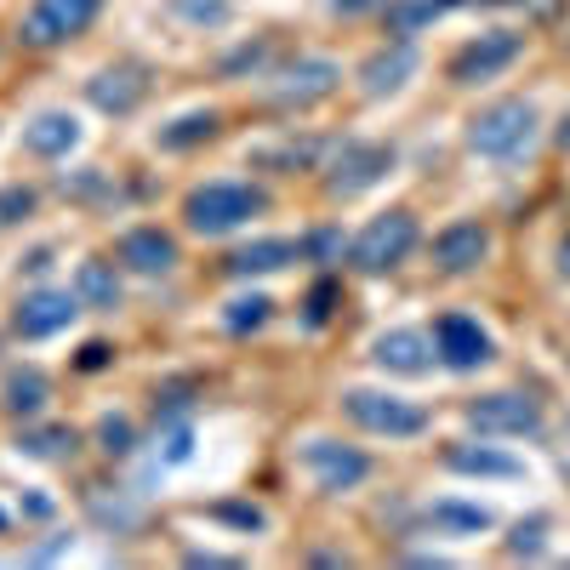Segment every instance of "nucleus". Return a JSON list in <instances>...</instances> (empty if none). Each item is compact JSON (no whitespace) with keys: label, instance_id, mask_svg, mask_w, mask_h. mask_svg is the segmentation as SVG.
<instances>
[{"label":"nucleus","instance_id":"1","mask_svg":"<svg viewBox=\"0 0 570 570\" xmlns=\"http://www.w3.org/2000/svg\"><path fill=\"white\" fill-rule=\"evenodd\" d=\"M257 212H268V195H263V188H252V183H206V188H195V195L183 200L188 228L206 234V240L246 228Z\"/></svg>","mask_w":570,"mask_h":570},{"label":"nucleus","instance_id":"2","mask_svg":"<svg viewBox=\"0 0 570 570\" xmlns=\"http://www.w3.org/2000/svg\"><path fill=\"white\" fill-rule=\"evenodd\" d=\"M531 137H537V109L525 98H502L468 120V149L485 160H519L531 149Z\"/></svg>","mask_w":570,"mask_h":570},{"label":"nucleus","instance_id":"3","mask_svg":"<svg viewBox=\"0 0 570 570\" xmlns=\"http://www.w3.org/2000/svg\"><path fill=\"white\" fill-rule=\"evenodd\" d=\"M411 246H416V217L411 212H383V217H371V228L348 246V263L360 274H389L411 257Z\"/></svg>","mask_w":570,"mask_h":570},{"label":"nucleus","instance_id":"4","mask_svg":"<svg viewBox=\"0 0 570 570\" xmlns=\"http://www.w3.org/2000/svg\"><path fill=\"white\" fill-rule=\"evenodd\" d=\"M98 7L104 0H35V7L23 12V23H18V35H23V46H35V52H52V46L86 35L91 18H98Z\"/></svg>","mask_w":570,"mask_h":570},{"label":"nucleus","instance_id":"5","mask_svg":"<svg viewBox=\"0 0 570 570\" xmlns=\"http://www.w3.org/2000/svg\"><path fill=\"white\" fill-rule=\"evenodd\" d=\"M343 411H348L360 428H371V434H389V440H411V434H422V428H428V411H422V405L394 400V394H376V389L343 394Z\"/></svg>","mask_w":570,"mask_h":570},{"label":"nucleus","instance_id":"6","mask_svg":"<svg viewBox=\"0 0 570 570\" xmlns=\"http://www.w3.org/2000/svg\"><path fill=\"white\" fill-rule=\"evenodd\" d=\"M337 80H343V69L331 63V58H297L292 69H279V75L263 86V98L279 104V109H308V104L331 98V91H337Z\"/></svg>","mask_w":570,"mask_h":570},{"label":"nucleus","instance_id":"7","mask_svg":"<svg viewBox=\"0 0 570 570\" xmlns=\"http://www.w3.org/2000/svg\"><path fill=\"white\" fill-rule=\"evenodd\" d=\"M303 468L314 473V485L320 491H354L365 473H371V456L365 451H354V445H343V440H308L303 445Z\"/></svg>","mask_w":570,"mask_h":570},{"label":"nucleus","instance_id":"8","mask_svg":"<svg viewBox=\"0 0 570 570\" xmlns=\"http://www.w3.org/2000/svg\"><path fill=\"white\" fill-rule=\"evenodd\" d=\"M394 166V149H389V142H343V149H337V160H331L325 171V188H331V195H360V188H371L376 177H383Z\"/></svg>","mask_w":570,"mask_h":570},{"label":"nucleus","instance_id":"9","mask_svg":"<svg viewBox=\"0 0 570 570\" xmlns=\"http://www.w3.org/2000/svg\"><path fill=\"white\" fill-rule=\"evenodd\" d=\"M468 422L480 428V434H508V440L542 434V411L525 394H485V400H473L468 405Z\"/></svg>","mask_w":570,"mask_h":570},{"label":"nucleus","instance_id":"10","mask_svg":"<svg viewBox=\"0 0 570 570\" xmlns=\"http://www.w3.org/2000/svg\"><path fill=\"white\" fill-rule=\"evenodd\" d=\"M519 52H525V40L519 35H508V29H497V35H480L473 46H462L456 52V63H451V80L456 86H480V80H497Z\"/></svg>","mask_w":570,"mask_h":570},{"label":"nucleus","instance_id":"11","mask_svg":"<svg viewBox=\"0 0 570 570\" xmlns=\"http://www.w3.org/2000/svg\"><path fill=\"white\" fill-rule=\"evenodd\" d=\"M434 348H440V360H445L451 371H473V365L491 360V337L480 331V320H468V314H440Z\"/></svg>","mask_w":570,"mask_h":570},{"label":"nucleus","instance_id":"12","mask_svg":"<svg viewBox=\"0 0 570 570\" xmlns=\"http://www.w3.org/2000/svg\"><path fill=\"white\" fill-rule=\"evenodd\" d=\"M75 314H80V297L75 292H29L23 303H18V337H29V343H40V337H52V331H63V325H75Z\"/></svg>","mask_w":570,"mask_h":570},{"label":"nucleus","instance_id":"13","mask_svg":"<svg viewBox=\"0 0 570 570\" xmlns=\"http://www.w3.org/2000/svg\"><path fill=\"white\" fill-rule=\"evenodd\" d=\"M411 75H416V46H411V40H394V46H383L376 58H365L360 91H365V98H389V91H400Z\"/></svg>","mask_w":570,"mask_h":570},{"label":"nucleus","instance_id":"14","mask_svg":"<svg viewBox=\"0 0 570 570\" xmlns=\"http://www.w3.org/2000/svg\"><path fill=\"white\" fill-rule=\"evenodd\" d=\"M491 252V228L485 223H451L440 240H434V263L445 274H468V268H480Z\"/></svg>","mask_w":570,"mask_h":570},{"label":"nucleus","instance_id":"15","mask_svg":"<svg viewBox=\"0 0 570 570\" xmlns=\"http://www.w3.org/2000/svg\"><path fill=\"white\" fill-rule=\"evenodd\" d=\"M80 142V120L69 115V109H46V115H35L29 126H23V149L35 155V160H58V155H69Z\"/></svg>","mask_w":570,"mask_h":570},{"label":"nucleus","instance_id":"16","mask_svg":"<svg viewBox=\"0 0 570 570\" xmlns=\"http://www.w3.org/2000/svg\"><path fill=\"white\" fill-rule=\"evenodd\" d=\"M142 91H149L142 69H98V75L86 80V98L98 104L104 115H131L142 104Z\"/></svg>","mask_w":570,"mask_h":570},{"label":"nucleus","instance_id":"17","mask_svg":"<svg viewBox=\"0 0 570 570\" xmlns=\"http://www.w3.org/2000/svg\"><path fill=\"white\" fill-rule=\"evenodd\" d=\"M120 263L131 274H171L177 268V240L160 228H131L120 234Z\"/></svg>","mask_w":570,"mask_h":570},{"label":"nucleus","instance_id":"18","mask_svg":"<svg viewBox=\"0 0 570 570\" xmlns=\"http://www.w3.org/2000/svg\"><path fill=\"white\" fill-rule=\"evenodd\" d=\"M371 360L383 371H400V376H422L434 365V343H428L422 331H389V337H376Z\"/></svg>","mask_w":570,"mask_h":570},{"label":"nucleus","instance_id":"19","mask_svg":"<svg viewBox=\"0 0 570 570\" xmlns=\"http://www.w3.org/2000/svg\"><path fill=\"white\" fill-rule=\"evenodd\" d=\"M297 257H303V240H257V246H240L228 257V274H240V279L279 274V268H292Z\"/></svg>","mask_w":570,"mask_h":570},{"label":"nucleus","instance_id":"20","mask_svg":"<svg viewBox=\"0 0 570 570\" xmlns=\"http://www.w3.org/2000/svg\"><path fill=\"white\" fill-rule=\"evenodd\" d=\"M46 400H52V383H46V371H35V365H18L7 376V389H0V405L12 416H40Z\"/></svg>","mask_w":570,"mask_h":570},{"label":"nucleus","instance_id":"21","mask_svg":"<svg viewBox=\"0 0 570 570\" xmlns=\"http://www.w3.org/2000/svg\"><path fill=\"white\" fill-rule=\"evenodd\" d=\"M75 297H80V308H98V314H109V308H120V279H115V263H80V274H75Z\"/></svg>","mask_w":570,"mask_h":570},{"label":"nucleus","instance_id":"22","mask_svg":"<svg viewBox=\"0 0 570 570\" xmlns=\"http://www.w3.org/2000/svg\"><path fill=\"white\" fill-rule=\"evenodd\" d=\"M445 468H456V473H485V480H519V468L508 451H491V445H456V451H445Z\"/></svg>","mask_w":570,"mask_h":570},{"label":"nucleus","instance_id":"23","mask_svg":"<svg viewBox=\"0 0 570 570\" xmlns=\"http://www.w3.org/2000/svg\"><path fill=\"white\" fill-rule=\"evenodd\" d=\"M217 109H195V115H183V120H171L166 131H160V149H195V142H206V137H217Z\"/></svg>","mask_w":570,"mask_h":570},{"label":"nucleus","instance_id":"24","mask_svg":"<svg viewBox=\"0 0 570 570\" xmlns=\"http://www.w3.org/2000/svg\"><path fill=\"white\" fill-rule=\"evenodd\" d=\"M422 519H428L434 531H485V525H491V513L473 508V502H434Z\"/></svg>","mask_w":570,"mask_h":570},{"label":"nucleus","instance_id":"25","mask_svg":"<svg viewBox=\"0 0 570 570\" xmlns=\"http://www.w3.org/2000/svg\"><path fill=\"white\" fill-rule=\"evenodd\" d=\"M440 12H445L440 0H389V29H394L400 40H411V35H416V23L440 18Z\"/></svg>","mask_w":570,"mask_h":570},{"label":"nucleus","instance_id":"26","mask_svg":"<svg viewBox=\"0 0 570 570\" xmlns=\"http://www.w3.org/2000/svg\"><path fill=\"white\" fill-rule=\"evenodd\" d=\"M268 308H274V303H268V297H257V292H252V297H234V303H228V314H223V325L234 331V337H246V331H257V325L268 320Z\"/></svg>","mask_w":570,"mask_h":570},{"label":"nucleus","instance_id":"27","mask_svg":"<svg viewBox=\"0 0 570 570\" xmlns=\"http://www.w3.org/2000/svg\"><path fill=\"white\" fill-rule=\"evenodd\" d=\"M18 451H29V456H69L75 451V428H35V434L18 440Z\"/></svg>","mask_w":570,"mask_h":570},{"label":"nucleus","instance_id":"28","mask_svg":"<svg viewBox=\"0 0 570 570\" xmlns=\"http://www.w3.org/2000/svg\"><path fill=\"white\" fill-rule=\"evenodd\" d=\"M171 18H188L200 29H217L228 23V0H171Z\"/></svg>","mask_w":570,"mask_h":570},{"label":"nucleus","instance_id":"29","mask_svg":"<svg viewBox=\"0 0 570 570\" xmlns=\"http://www.w3.org/2000/svg\"><path fill=\"white\" fill-rule=\"evenodd\" d=\"M314 155H320V142H279V149H257V166L297 171V166H314Z\"/></svg>","mask_w":570,"mask_h":570},{"label":"nucleus","instance_id":"30","mask_svg":"<svg viewBox=\"0 0 570 570\" xmlns=\"http://www.w3.org/2000/svg\"><path fill=\"white\" fill-rule=\"evenodd\" d=\"M131 422L126 416H104L98 422V445H104V456H131Z\"/></svg>","mask_w":570,"mask_h":570},{"label":"nucleus","instance_id":"31","mask_svg":"<svg viewBox=\"0 0 570 570\" xmlns=\"http://www.w3.org/2000/svg\"><path fill=\"white\" fill-rule=\"evenodd\" d=\"M542 531H548V519H519L508 537V553H542Z\"/></svg>","mask_w":570,"mask_h":570},{"label":"nucleus","instance_id":"32","mask_svg":"<svg viewBox=\"0 0 570 570\" xmlns=\"http://www.w3.org/2000/svg\"><path fill=\"white\" fill-rule=\"evenodd\" d=\"M217 519H228V525H240V531H263L268 525L263 508H252V502H217Z\"/></svg>","mask_w":570,"mask_h":570},{"label":"nucleus","instance_id":"33","mask_svg":"<svg viewBox=\"0 0 570 570\" xmlns=\"http://www.w3.org/2000/svg\"><path fill=\"white\" fill-rule=\"evenodd\" d=\"M29 212H35L29 188H0V223H18V217H29Z\"/></svg>","mask_w":570,"mask_h":570},{"label":"nucleus","instance_id":"34","mask_svg":"<svg viewBox=\"0 0 570 570\" xmlns=\"http://www.w3.org/2000/svg\"><path fill=\"white\" fill-rule=\"evenodd\" d=\"M337 246H343V240H337V228H320L314 240H303V257H320V263H331V257H337Z\"/></svg>","mask_w":570,"mask_h":570},{"label":"nucleus","instance_id":"35","mask_svg":"<svg viewBox=\"0 0 570 570\" xmlns=\"http://www.w3.org/2000/svg\"><path fill=\"white\" fill-rule=\"evenodd\" d=\"M268 58V40H257V46H240V52H234L228 63H223V75H234V69H257Z\"/></svg>","mask_w":570,"mask_h":570},{"label":"nucleus","instance_id":"36","mask_svg":"<svg viewBox=\"0 0 570 570\" xmlns=\"http://www.w3.org/2000/svg\"><path fill=\"white\" fill-rule=\"evenodd\" d=\"M166 451H160V462H183L188 456V445H195V434H188V428H171V434L160 440Z\"/></svg>","mask_w":570,"mask_h":570},{"label":"nucleus","instance_id":"37","mask_svg":"<svg viewBox=\"0 0 570 570\" xmlns=\"http://www.w3.org/2000/svg\"><path fill=\"white\" fill-rule=\"evenodd\" d=\"M331 297H337V292H331V279H325V285H314V292H308V320H314V325H320V320L331 314Z\"/></svg>","mask_w":570,"mask_h":570},{"label":"nucleus","instance_id":"38","mask_svg":"<svg viewBox=\"0 0 570 570\" xmlns=\"http://www.w3.org/2000/svg\"><path fill=\"white\" fill-rule=\"evenodd\" d=\"M80 365H86V371H98V365H109V343H86Z\"/></svg>","mask_w":570,"mask_h":570},{"label":"nucleus","instance_id":"39","mask_svg":"<svg viewBox=\"0 0 570 570\" xmlns=\"http://www.w3.org/2000/svg\"><path fill=\"white\" fill-rule=\"evenodd\" d=\"M371 7H389V0H331V12H371Z\"/></svg>","mask_w":570,"mask_h":570},{"label":"nucleus","instance_id":"40","mask_svg":"<svg viewBox=\"0 0 570 570\" xmlns=\"http://www.w3.org/2000/svg\"><path fill=\"white\" fill-rule=\"evenodd\" d=\"M440 7L451 12V7H519V0H440Z\"/></svg>","mask_w":570,"mask_h":570},{"label":"nucleus","instance_id":"41","mask_svg":"<svg viewBox=\"0 0 570 570\" xmlns=\"http://www.w3.org/2000/svg\"><path fill=\"white\" fill-rule=\"evenodd\" d=\"M559 149H564V155H570V115H564V120H559Z\"/></svg>","mask_w":570,"mask_h":570},{"label":"nucleus","instance_id":"42","mask_svg":"<svg viewBox=\"0 0 570 570\" xmlns=\"http://www.w3.org/2000/svg\"><path fill=\"white\" fill-rule=\"evenodd\" d=\"M559 274H564V279H570V240H564V246H559Z\"/></svg>","mask_w":570,"mask_h":570},{"label":"nucleus","instance_id":"43","mask_svg":"<svg viewBox=\"0 0 570 570\" xmlns=\"http://www.w3.org/2000/svg\"><path fill=\"white\" fill-rule=\"evenodd\" d=\"M0 531H7V513H0Z\"/></svg>","mask_w":570,"mask_h":570}]
</instances>
